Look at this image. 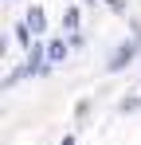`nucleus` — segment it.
I'll use <instances>...</instances> for the list:
<instances>
[{"label": "nucleus", "mask_w": 141, "mask_h": 145, "mask_svg": "<svg viewBox=\"0 0 141 145\" xmlns=\"http://www.w3.org/2000/svg\"><path fill=\"white\" fill-rule=\"evenodd\" d=\"M47 63H51V67L67 63V43H63V39H51V43H47Z\"/></svg>", "instance_id": "f03ea898"}, {"label": "nucleus", "mask_w": 141, "mask_h": 145, "mask_svg": "<svg viewBox=\"0 0 141 145\" xmlns=\"http://www.w3.org/2000/svg\"><path fill=\"white\" fill-rule=\"evenodd\" d=\"M63 24H67V27H74V24H78V12H74V8H67V16H63Z\"/></svg>", "instance_id": "39448f33"}, {"label": "nucleus", "mask_w": 141, "mask_h": 145, "mask_svg": "<svg viewBox=\"0 0 141 145\" xmlns=\"http://www.w3.org/2000/svg\"><path fill=\"white\" fill-rule=\"evenodd\" d=\"M133 51H137V35H133V39H129L125 47H118L114 55H110V63H106V67H110V71H121V67H129V59H133Z\"/></svg>", "instance_id": "f257e3e1"}, {"label": "nucleus", "mask_w": 141, "mask_h": 145, "mask_svg": "<svg viewBox=\"0 0 141 145\" xmlns=\"http://www.w3.org/2000/svg\"><path fill=\"white\" fill-rule=\"evenodd\" d=\"M43 24H47L43 8H39V4H35V8H27V27H31V31H43Z\"/></svg>", "instance_id": "7ed1b4c3"}, {"label": "nucleus", "mask_w": 141, "mask_h": 145, "mask_svg": "<svg viewBox=\"0 0 141 145\" xmlns=\"http://www.w3.org/2000/svg\"><path fill=\"white\" fill-rule=\"evenodd\" d=\"M59 145H74V137H70V133H67V137H63V141H59Z\"/></svg>", "instance_id": "423d86ee"}, {"label": "nucleus", "mask_w": 141, "mask_h": 145, "mask_svg": "<svg viewBox=\"0 0 141 145\" xmlns=\"http://www.w3.org/2000/svg\"><path fill=\"white\" fill-rule=\"evenodd\" d=\"M106 4H114V8H121V0H106Z\"/></svg>", "instance_id": "0eeeda50"}, {"label": "nucleus", "mask_w": 141, "mask_h": 145, "mask_svg": "<svg viewBox=\"0 0 141 145\" xmlns=\"http://www.w3.org/2000/svg\"><path fill=\"white\" fill-rule=\"evenodd\" d=\"M16 39H20L24 47H27V43H31V31H27V24H20V27H16Z\"/></svg>", "instance_id": "20e7f679"}]
</instances>
